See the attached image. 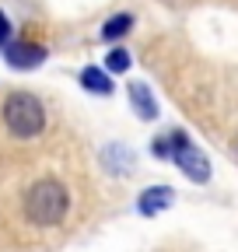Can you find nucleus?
Instances as JSON below:
<instances>
[{
  "instance_id": "4",
  "label": "nucleus",
  "mask_w": 238,
  "mask_h": 252,
  "mask_svg": "<svg viewBox=\"0 0 238 252\" xmlns=\"http://www.w3.org/2000/svg\"><path fill=\"white\" fill-rule=\"evenodd\" d=\"M4 60H7L11 70H35L46 60V46H39V42H11L4 49Z\"/></svg>"
},
{
  "instance_id": "11",
  "label": "nucleus",
  "mask_w": 238,
  "mask_h": 252,
  "mask_svg": "<svg viewBox=\"0 0 238 252\" xmlns=\"http://www.w3.org/2000/svg\"><path fill=\"white\" fill-rule=\"evenodd\" d=\"M151 154H154V158H161V161H165V158H172V133L154 137V140H151Z\"/></svg>"
},
{
  "instance_id": "2",
  "label": "nucleus",
  "mask_w": 238,
  "mask_h": 252,
  "mask_svg": "<svg viewBox=\"0 0 238 252\" xmlns=\"http://www.w3.org/2000/svg\"><path fill=\"white\" fill-rule=\"evenodd\" d=\"M4 126L11 130V137L32 140L46 130V105L32 91H11L4 102Z\"/></svg>"
},
{
  "instance_id": "1",
  "label": "nucleus",
  "mask_w": 238,
  "mask_h": 252,
  "mask_svg": "<svg viewBox=\"0 0 238 252\" xmlns=\"http://www.w3.org/2000/svg\"><path fill=\"white\" fill-rule=\"evenodd\" d=\"M67 210H70V193H67V186L56 182V179H39L25 196V217L32 220L35 228L63 224Z\"/></svg>"
},
{
  "instance_id": "10",
  "label": "nucleus",
  "mask_w": 238,
  "mask_h": 252,
  "mask_svg": "<svg viewBox=\"0 0 238 252\" xmlns=\"http://www.w3.org/2000/svg\"><path fill=\"white\" fill-rule=\"evenodd\" d=\"M105 70H109V74H126V70H130V53H126L123 46L109 49V53H105Z\"/></svg>"
},
{
  "instance_id": "8",
  "label": "nucleus",
  "mask_w": 238,
  "mask_h": 252,
  "mask_svg": "<svg viewBox=\"0 0 238 252\" xmlns=\"http://www.w3.org/2000/svg\"><path fill=\"white\" fill-rule=\"evenodd\" d=\"M81 88L84 91H91V94H112V77L105 67H84L81 70Z\"/></svg>"
},
{
  "instance_id": "9",
  "label": "nucleus",
  "mask_w": 238,
  "mask_h": 252,
  "mask_svg": "<svg viewBox=\"0 0 238 252\" xmlns=\"http://www.w3.org/2000/svg\"><path fill=\"white\" fill-rule=\"evenodd\" d=\"M130 28H133V14H126V11H123V14H112V18L102 25V39H105V42H116V39H123Z\"/></svg>"
},
{
  "instance_id": "12",
  "label": "nucleus",
  "mask_w": 238,
  "mask_h": 252,
  "mask_svg": "<svg viewBox=\"0 0 238 252\" xmlns=\"http://www.w3.org/2000/svg\"><path fill=\"white\" fill-rule=\"evenodd\" d=\"M11 46V18L0 11V49H7Z\"/></svg>"
},
{
  "instance_id": "5",
  "label": "nucleus",
  "mask_w": 238,
  "mask_h": 252,
  "mask_svg": "<svg viewBox=\"0 0 238 252\" xmlns=\"http://www.w3.org/2000/svg\"><path fill=\"white\" fill-rule=\"evenodd\" d=\"M175 203V189L172 186H147L144 193H140V200H137V210L144 214V217H158L161 210H168Z\"/></svg>"
},
{
  "instance_id": "7",
  "label": "nucleus",
  "mask_w": 238,
  "mask_h": 252,
  "mask_svg": "<svg viewBox=\"0 0 238 252\" xmlns=\"http://www.w3.org/2000/svg\"><path fill=\"white\" fill-rule=\"evenodd\" d=\"M102 161H105V168H109L112 175H126V172L137 165V154H133L130 147H123V144H109L105 154H102Z\"/></svg>"
},
{
  "instance_id": "6",
  "label": "nucleus",
  "mask_w": 238,
  "mask_h": 252,
  "mask_svg": "<svg viewBox=\"0 0 238 252\" xmlns=\"http://www.w3.org/2000/svg\"><path fill=\"white\" fill-rule=\"evenodd\" d=\"M130 105H133V112L140 116V119H158V102H154V94H151V88H147L144 81H133L130 84Z\"/></svg>"
},
{
  "instance_id": "3",
  "label": "nucleus",
  "mask_w": 238,
  "mask_h": 252,
  "mask_svg": "<svg viewBox=\"0 0 238 252\" xmlns=\"http://www.w3.org/2000/svg\"><path fill=\"white\" fill-rule=\"evenodd\" d=\"M172 161H175V168H182V175L189 182L210 179V161H207V154L189 140L186 130H172Z\"/></svg>"
}]
</instances>
